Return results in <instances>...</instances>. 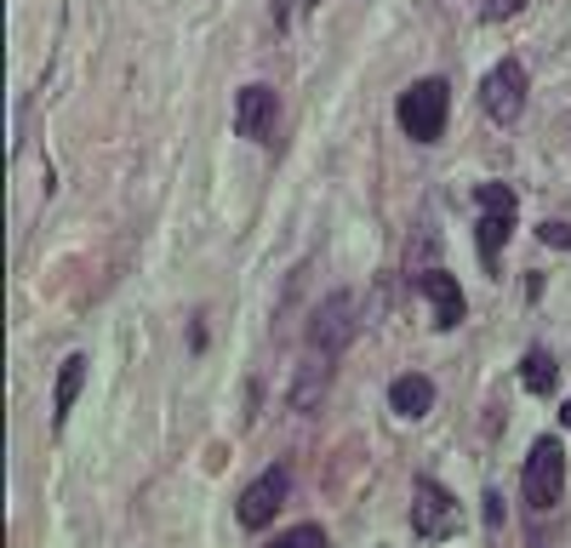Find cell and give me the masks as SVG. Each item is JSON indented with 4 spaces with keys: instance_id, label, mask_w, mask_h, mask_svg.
I'll list each match as a JSON object with an SVG mask.
<instances>
[{
    "instance_id": "obj_12",
    "label": "cell",
    "mask_w": 571,
    "mask_h": 548,
    "mask_svg": "<svg viewBox=\"0 0 571 548\" xmlns=\"http://www.w3.org/2000/svg\"><path fill=\"white\" fill-rule=\"evenodd\" d=\"M520 383H526L531 394H554V383H560V371H554V360H549L543 349H531V355L520 360Z\"/></svg>"
},
{
    "instance_id": "obj_9",
    "label": "cell",
    "mask_w": 571,
    "mask_h": 548,
    "mask_svg": "<svg viewBox=\"0 0 571 548\" xmlns=\"http://www.w3.org/2000/svg\"><path fill=\"white\" fill-rule=\"evenodd\" d=\"M326 389H331V355L309 349L304 366H297V377H292V411H320Z\"/></svg>"
},
{
    "instance_id": "obj_11",
    "label": "cell",
    "mask_w": 571,
    "mask_h": 548,
    "mask_svg": "<svg viewBox=\"0 0 571 548\" xmlns=\"http://www.w3.org/2000/svg\"><path fill=\"white\" fill-rule=\"evenodd\" d=\"M389 405L400 411V418H429V411H434V383H429V377H417V371H406V377H394V383H389Z\"/></svg>"
},
{
    "instance_id": "obj_1",
    "label": "cell",
    "mask_w": 571,
    "mask_h": 548,
    "mask_svg": "<svg viewBox=\"0 0 571 548\" xmlns=\"http://www.w3.org/2000/svg\"><path fill=\"white\" fill-rule=\"evenodd\" d=\"M400 131L412 137V144H434V137L446 131V115H452V92H446V81L434 75V81H417V86H406L400 92Z\"/></svg>"
},
{
    "instance_id": "obj_5",
    "label": "cell",
    "mask_w": 571,
    "mask_h": 548,
    "mask_svg": "<svg viewBox=\"0 0 571 548\" xmlns=\"http://www.w3.org/2000/svg\"><path fill=\"white\" fill-rule=\"evenodd\" d=\"M349 337H355V297L349 292H331L320 308H315V320H309V349L331 355L338 360L349 349Z\"/></svg>"
},
{
    "instance_id": "obj_2",
    "label": "cell",
    "mask_w": 571,
    "mask_h": 548,
    "mask_svg": "<svg viewBox=\"0 0 571 548\" xmlns=\"http://www.w3.org/2000/svg\"><path fill=\"white\" fill-rule=\"evenodd\" d=\"M480 109H486L497 126H515V120H520V109H526V68H520V57H503V63L486 68Z\"/></svg>"
},
{
    "instance_id": "obj_17",
    "label": "cell",
    "mask_w": 571,
    "mask_h": 548,
    "mask_svg": "<svg viewBox=\"0 0 571 548\" xmlns=\"http://www.w3.org/2000/svg\"><path fill=\"white\" fill-rule=\"evenodd\" d=\"M309 7H315V0H281V23H286L292 12H309Z\"/></svg>"
},
{
    "instance_id": "obj_3",
    "label": "cell",
    "mask_w": 571,
    "mask_h": 548,
    "mask_svg": "<svg viewBox=\"0 0 571 548\" xmlns=\"http://www.w3.org/2000/svg\"><path fill=\"white\" fill-rule=\"evenodd\" d=\"M520 486H526V503H531V508H554V503H560V492H565V452H560V440H537V445H531Z\"/></svg>"
},
{
    "instance_id": "obj_6",
    "label": "cell",
    "mask_w": 571,
    "mask_h": 548,
    "mask_svg": "<svg viewBox=\"0 0 571 548\" xmlns=\"http://www.w3.org/2000/svg\"><path fill=\"white\" fill-rule=\"evenodd\" d=\"M509 229H515V189L509 183H480V229H475V240H480L486 263H497Z\"/></svg>"
},
{
    "instance_id": "obj_16",
    "label": "cell",
    "mask_w": 571,
    "mask_h": 548,
    "mask_svg": "<svg viewBox=\"0 0 571 548\" xmlns=\"http://www.w3.org/2000/svg\"><path fill=\"white\" fill-rule=\"evenodd\" d=\"M537 234H543V240H549V246H560V252H571V229H565V223H543V229H537Z\"/></svg>"
},
{
    "instance_id": "obj_7",
    "label": "cell",
    "mask_w": 571,
    "mask_h": 548,
    "mask_svg": "<svg viewBox=\"0 0 571 548\" xmlns=\"http://www.w3.org/2000/svg\"><path fill=\"white\" fill-rule=\"evenodd\" d=\"M412 526H417V537H457L463 514H457L452 492L434 486V479H417V492H412Z\"/></svg>"
},
{
    "instance_id": "obj_10",
    "label": "cell",
    "mask_w": 571,
    "mask_h": 548,
    "mask_svg": "<svg viewBox=\"0 0 571 548\" xmlns=\"http://www.w3.org/2000/svg\"><path fill=\"white\" fill-rule=\"evenodd\" d=\"M275 109H281V103H275L268 86H246L241 103H234V131H241V137H268V131H275Z\"/></svg>"
},
{
    "instance_id": "obj_8",
    "label": "cell",
    "mask_w": 571,
    "mask_h": 548,
    "mask_svg": "<svg viewBox=\"0 0 571 548\" xmlns=\"http://www.w3.org/2000/svg\"><path fill=\"white\" fill-rule=\"evenodd\" d=\"M423 297H429V308H434V326H441V331H457V326H463L468 303H463V286L452 281L446 268H429V274H423Z\"/></svg>"
},
{
    "instance_id": "obj_13",
    "label": "cell",
    "mask_w": 571,
    "mask_h": 548,
    "mask_svg": "<svg viewBox=\"0 0 571 548\" xmlns=\"http://www.w3.org/2000/svg\"><path fill=\"white\" fill-rule=\"evenodd\" d=\"M81 383H86V360L70 355V360H63V371H57V423L70 418V405L81 400Z\"/></svg>"
},
{
    "instance_id": "obj_18",
    "label": "cell",
    "mask_w": 571,
    "mask_h": 548,
    "mask_svg": "<svg viewBox=\"0 0 571 548\" xmlns=\"http://www.w3.org/2000/svg\"><path fill=\"white\" fill-rule=\"evenodd\" d=\"M560 423H565V429H571V400H565V405H560Z\"/></svg>"
},
{
    "instance_id": "obj_15",
    "label": "cell",
    "mask_w": 571,
    "mask_h": 548,
    "mask_svg": "<svg viewBox=\"0 0 571 548\" xmlns=\"http://www.w3.org/2000/svg\"><path fill=\"white\" fill-rule=\"evenodd\" d=\"M520 7H526V0H491V7H486L480 18H486V23H503V18H515Z\"/></svg>"
},
{
    "instance_id": "obj_14",
    "label": "cell",
    "mask_w": 571,
    "mask_h": 548,
    "mask_svg": "<svg viewBox=\"0 0 571 548\" xmlns=\"http://www.w3.org/2000/svg\"><path fill=\"white\" fill-rule=\"evenodd\" d=\"M268 548H326V531L320 526H297V531H281Z\"/></svg>"
},
{
    "instance_id": "obj_4",
    "label": "cell",
    "mask_w": 571,
    "mask_h": 548,
    "mask_svg": "<svg viewBox=\"0 0 571 548\" xmlns=\"http://www.w3.org/2000/svg\"><path fill=\"white\" fill-rule=\"evenodd\" d=\"M286 492H292V468H286V463L263 468V474L252 479V486L241 492V526H246V531H263V526L281 514Z\"/></svg>"
}]
</instances>
